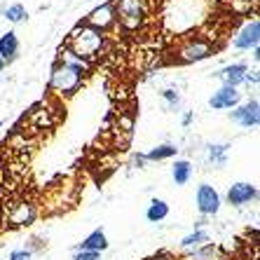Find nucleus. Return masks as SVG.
Masks as SVG:
<instances>
[{
  "instance_id": "nucleus-1",
  "label": "nucleus",
  "mask_w": 260,
  "mask_h": 260,
  "mask_svg": "<svg viewBox=\"0 0 260 260\" xmlns=\"http://www.w3.org/2000/svg\"><path fill=\"white\" fill-rule=\"evenodd\" d=\"M101 47H103V30L91 28L87 24L78 26L73 30L66 43V52L78 61H89L94 56H99Z\"/></svg>"
},
{
  "instance_id": "nucleus-2",
  "label": "nucleus",
  "mask_w": 260,
  "mask_h": 260,
  "mask_svg": "<svg viewBox=\"0 0 260 260\" xmlns=\"http://www.w3.org/2000/svg\"><path fill=\"white\" fill-rule=\"evenodd\" d=\"M87 73V63L85 61H56L54 68H52V80H49V87L59 94H75L82 85V78Z\"/></svg>"
},
{
  "instance_id": "nucleus-3",
  "label": "nucleus",
  "mask_w": 260,
  "mask_h": 260,
  "mask_svg": "<svg viewBox=\"0 0 260 260\" xmlns=\"http://www.w3.org/2000/svg\"><path fill=\"white\" fill-rule=\"evenodd\" d=\"M115 5V19L124 28L134 30L143 24L145 19V0H113Z\"/></svg>"
},
{
  "instance_id": "nucleus-4",
  "label": "nucleus",
  "mask_w": 260,
  "mask_h": 260,
  "mask_svg": "<svg viewBox=\"0 0 260 260\" xmlns=\"http://www.w3.org/2000/svg\"><path fill=\"white\" fill-rule=\"evenodd\" d=\"M213 54V45L204 38H192L178 49V61L181 63H192V61H202L206 56Z\"/></svg>"
},
{
  "instance_id": "nucleus-5",
  "label": "nucleus",
  "mask_w": 260,
  "mask_h": 260,
  "mask_svg": "<svg viewBox=\"0 0 260 260\" xmlns=\"http://www.w3.org/2000/svg\"><path fill=\"white\" fill-rule=\"evenodd\" d=\"M194 202H197L200 213H204V216H216V213L220 211V194H218V190L213 188V185H209V183H202L200 188H197Z\"/></svg>"
},
{
  "instance_id": "nucleus-6",
  "label": "nucleus",
  "mask_w": 260,
  "mask_h": 260,
  "mask_svg": "<svg viewBox=\"0 0 260 260\" xmlns=\"http://www.w3.org/2000/svg\"><path fill=\"white\" fill-rule=\"evenodd\" d=\"M115 5L113 3H103L101 7H96V10H91L89 14H87V26H91V28L96 30H106L110 28V26L115 24Z\"/></svg>"
},
{
  "instance_id": "nucleus-7",
  "label": "nucleus",
  "mask_w": 260,
  "mask_h": 260,
  "mask_svg": "<svg viewBox=\"0 0 260 260\" xmlns=\"http://www.w3.org/2000/svg\"><path fill=\"white\" fill-rule=\"evenodd\" d=\"M232 120H235L237 124H242L244 129L258 127V122H260V106H258V101H248V103H244V106H239L237 110H232Z\"/></svg>"
},
{
  "instance_id": "nucleus-8",
  "label": "nucleus",
  "mask_w": 260,
  "mask_h": 260,
  "mask_svg": "<svg viewBox=\"0 0 260 260\" xmlns=\"http://www.w3.org/2000/svg\"><path fill=\"white\" fill-rule=\"evenodd\" d=\"M258 43H260V21L253 19V21H248L239 30V36L235 38V47L237 49H258Z\"/></svg>"
},
{
  "instance_id": "nucleus-9",
  "label": "nucleus",
  "mask_w": 260,
  "mask_h": 260,
  "mask_svg": "<svg viewBox=\"0 0 260 260\" xmlns=\"http://www.w3.org/2000/svg\"><path fill=\"white\" fill-rule=\"evenodd\" d=\"M239 101H242V91H237V87L223 85L211 99H209V106L216 110H223V108H235Z\"/></svg>"
},
{
  "instance_id": "nucleus-10",
  "label": "nucleus",
  "mask_w": 260,
  "mask_h": 260,
  "mask_svg": "<svg viewBox=\"0 0 260 260\" xmlns=\"http://www.w3.org/2000/svg\"><path fill=\"white\" fill-rule=\"evenodd\" d=\"M258 197V188L253 183H235L230 190H228V202L232 206H244L248 202H253Z\"/></svg>"
},
{
  "instance_id": "nucleus-11",
  "label": "nucleus",
  "mask_w": 260,
  "mask_h": 260,
  "mask_svg": "<svg viewBox=\"0 0 260 260\" xmlns=\"http://www.w3.org/2000/svg\"><path fill=\"white\" fill-rule=\"evenodd\" d=\"M246 63H232V66H225L223 71L218 73V78L223 80L228 87H237V85H242V82H246Z\"/></svg>"
},
{
  "instance_id": "nucleus-12",
  "label": "nucleus",
  "mask_w": 260,
  "mask_h": 260,
  "mask_svg": "<svg viewBox=\"0 0 260 260\" xmlns=\"http://www.w3.org/2000/svg\"><path fill=\"white\" fill-rule=\"evenodd\" d=\"M17 52H19V38H17V33L14 30H7L5 36L0 38V56L5 59V63L7 61H12L14 56H17Z\"/></svg>"
},
{
  "instance_id": "nucleus-13",
  "label": "nucleus",
  "mask_w": 260,
  "mask_h": 260,
  "mask_svg": "<svg viewBox=\"0 0 260 260\" xmlns=\"http://www.w3.org/2000/svg\"><path fill=\"white\" fill-rule=\"evenodd\" d=\"M106 248H108V237H106L103 230H94L85 242L80 244V251H96V253H101Z\"/></svg>"
},
{
  "instance_id": "nucleus-14",
  "label": "nucleus",
  "mask_w": 260,
  "mask_h": 260,
  "mask_svg": "<svg viewBox=\"0 0 260 260\" xmlns=\"http://www.w3.org/2000/svg\"><path fill=\"white\" fill-rule=\"evenodd\" d=\"M169 216V204L164 200H152L150 206H148V211H145V218L150 220V223H159L164 218Z\"/></svg>"
},
{
  "instance_id": "nucleus-15",
  "label": "nucleus",
  "mask_w": 260,
  "mask_h": 260,
  "mask_svg": "<svg viewBox=\"0 0 260 260\" xmlns=\"http://www.w3.org/2000/svg\"><path fill=\"white\" fill-rule=\"evenodd\" d=\"M171 176H174L176 185H185L190 181V176H192V164L188 159H178L174 164V169H171Z\"/></svg>"
},
{
  "instance_id": "nucleus-16",
  "label": "nucleus",
  "mask_w": 260,
  "mask_h": 260,
  "mask_svg": "<svg viewBox=\"0 0 260 260\" xmlns=\"http://www.w3.org/2000/svg\"><path fill=\"white\" fill-rule=\"evenodd\" d=\"M176 150H178V148H176V145H157V148H152L150 152H148V159H152V162H155V159H169V157H174L176 155Z\"/></svg>"
},
{
  "instance_id": "nucleus-17",
  "label": "nucleus",
  "mask_w": 260,
  "mask_h": 260,
  "mask_svg": "<svg viewBox=\"0 0 260 260\" xmlns=\"http://www.w3.org/2000/svg\"><path fill=\"white\" fill-rule=\"evenodd\" d=\"M204 242H209V235L202 232V230H197V232H192V235L185 237V239L181 242V246L183 248H192V246H202Z\"/></svg>"
},
{
  "instance_id": "nucleus-18",
  "label": "nucleus",
  "mask_w": 260,
  "mask_h": 260,
  "mask_svg": "<svg viewBox=\"0 0 260 260\" xmlns=\"http://www.w3.org/2000/svg\"><path fill=\"white\" fill-rule=\"evenodd\" d=\"M5 17L10 19L12 24H19V21H24V19H26V7H24V5H12V7H7Z\"/></svg>"
},
{
  "instance_id": "nucleus-19",
  "label": "nucleus",
  "mask_w": 260,
  "mask_h": 260,
  "mask_svg": "<svg viewBox=\"0 0 260 260\" xmlns=\"http://www.w3.org/2000/svg\"><path fill=\"white\" fill-rule=\"evenodd\" d=\"M30 218H33V209H30V206H26V204H21V206H19V211L12 216V223L14 225H24V223H28Z\"/></svg>"
},
{
  "instance_id": "nucleus-20",
  "label": "nucleus",
  "mask_w": 260,
  "mask_h": 260,
  "mask_svg": "<svg viewBox=\"0 0 260 260\" xmlns=\"http://www.w3.org/2000/svg\"><path fill=\"white\" fill-rule=\"evenodd\" d=\"M209 157L213 164H225V145H211L209 148Z\"/></svg>"
},
{
  "instance_id": "nucleus-21",
  "label": "nucleus",
  "mask_w": 260,
  "mask_h": 260,
  "mask_svg": "<svg viewBox=\"0 0 260 260\" xmlns=\"http://www.w3.org/2000/svg\"><path fill=\"white\" fill-rule=\"evenodd\" d=\"M73 260H101V253H96V251H78Z\"/></svg>"
},
{
  "instance_id": "nucleus-22",
  "label": "nucleus",
  "mask_w": 260,
  "mask_h": 260,
  "mask_svg": "<svg viewBox=\"0 0 260 260\" xmlns=\"http://www.w3.org/2000/svg\"><path fill=\"white\" fill-rule=\"evenodd\" d=\"M30 251H12V255H10V260H30Z\"/></svg>"
},
{
  "instance_id": "nucleus-23",
  "label": "nucleus",
  "mask_w": 260,
  "mask_h": 260,
  "mask_svg": "<svg viewBox=\"0 0 260 260\" xmlns=\"http://www.w3.org/2000/svg\"><path fill=\"white\" fill-rule=\"evenodd\" d=\"M164 99H167V101H169V103H174V106H176V103H178V94H176V91H171V89H167V91H164Z\"/></svg>"
},
{
  "instance_id": "nucleus-24",
  "label": "nucleus",
  "mask_w": 260,
  "mask_h": 260,
  "mask_svg": "<svg viewBox=\"0 0 260 260\" xmlns=\"http://www.w3.org/2000/svg\"><path fill=\"white\" fill-rule=\"evenodd\" d=\"M3 68H5V59H3V56H0V71H3Z\"/></svg>"
},
{
  "instance_id": "nucleus-25",
  "label": "nucleus",
  "mask_w": 260,
  "mask_h": 260,
  "mask_svg": "<svg viewBox=\"0 0 260 260\" xmlns=\"http://www.w3.org/2000/svg\"><path fill=\"white\" fill-rule=\"evenodd\" d=\"M0 127H3V122H0Z\"/></svg>"
}]
</instances>
